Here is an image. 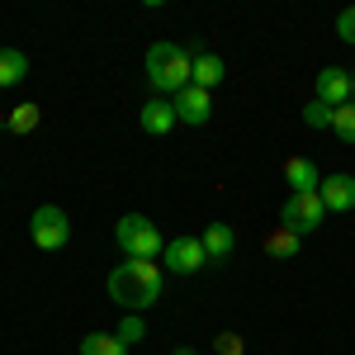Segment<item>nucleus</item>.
<instances>
[{
	"instance_id": "f257e3e1",
	"label": "nucleus",
	"mask_w": 355,
	"mask_h": 355,
	"mask_svg": "<svg viewBox=\"0 0 355 355\" xmlns=\"http://www.w3.org/2000/svg\"><path fill=\"white\" fill-rule=\"evenodd\" d=\"M162 289H166V270L157 261H123V266L110 270V299L123 303L128 313L152 308V303L162 299Z\"/></svg>"
},
{
	"instance_id": "f03ea898",
	"label": "nucleus",
	"mask_w": 355,
	"mask_h": 355,
	"mask_svg": "<svg viewBox=\"0 0 355 355\" xmlns=\"http://www.w3.org/2000/svg\"><path fill=\"white\" fill-rule=\"evenodd\" d=\"M147 85L157 90V95H180L185 85H194V57L180 48V43H152L147 48Z\"/></svg>"
},
{
	"instance_id": "7ed1b4c3",
	"label": "nucleus",
	"mask_w": 355,
	"mask_h": 355,
	"mask_svg": "<svg viewBox=\"0 0 355 355\" xmlns=\"http://www.w3.org/2000/svg\"><path fill=\"white\" fill-rule=\"evenodd\" d=\"M114 242L123 251V261H157L166 251V237L157 232V223L142 218V214H123L114 223Z\"/></svg>"
},
{
	"instance_id": "20e7f679",
	"label": "nucleus",
	"mask_w": 355,
	"mask_h": 355,
	"mask_svg": "<svg viewBox=\"0 0 355 355\" xmlns=\"http://www.w3.org/2000/svg\"><path fill=\"white\" fill-rule=\"evenodd\" d=\"M28 232H33V246L38 251H62V246L71 242V218L57 204H38L33 218H28Z\"/></svg>"
},
{
	"instance_id": "39448f33",
	"label": "nucleus",
	"mask_w": 355,
	"mask_h": 355,
	"mask_svg": "<svg viewBox=\"0 0 355 355\" xmlns=\"http://www.w3.org/2000/svg\"><path fill=\"white\" fill-rule=\"evenodd\" d=\"M322 218H327V204H322V194L308 190V194H289L284 204H279V223L289 227V232H313V227H322Z\"/></svg>"
},
{
	"instance_id": "423d86ee",
	"label": "nucleus",
	"mask_w": 355,
	"mask_h": 355,
	"mask_svg": "<svg viewBox=\"0 0 355 355\" xmlns=\"http://www.w3.org/2000/svg\"><path fill=\"white\" fill-rule=\"evenodd\" d=\"M209 266V256H204V242L199 237H171L166 242V270L171 275H194Z\"/></svg>"
},
{
	"instance_id": "0eeeda50",
	"label": "nucleus",
	"mask_w": 355,
	"mask_h": 355,
	"mask_svg": "<svg viewBox=\"0 0 355 355\" xmlns=\"http://www.w3.org/2000/svg\"><path fill=\"white\" fill-rule=\"evenodd\" d=\"M318 100L331 105V110L351 105V100H355V71H346V67H327V71H318Z\"/></svg>"
},
{
	"instance_id": "6e6552de",
	"label": "nucleus",
	"mask_w": 355,
	"mask_h": 355,
	"mask_svg": "<svg viewBox=\"0 0 355 355\" xmlns=\"http://www.w3.org/2000/svg\"><path fill=\"white\" fill-rule=\"evenodd\" d=\"M171 105H175V119H180V123H194V128H199V123H209V114H214L209 90H199V85H185Z\"/></svg>"
},
{
	"instance_id": "1a4fd4ad",
	"label": "nucleus",
	"mask_w": 355,
	"mask_h": 355,
	"mask_svg": "<svg viewBox=\"0 0 355 355\" xmlns=\"http://www.w3.org/2000/svg\"><path fill=\"white\" fill-rule=\"evenodd\" d=\"M137 123H142V133L162 137V133H171V128H175V123H180V119H175V105H171V100H162V95H157V100H147V105H142V110H137Z\"/></svg>"
},
{
	"instance_id": "9d476101",
	"label": "nucleus",
	"mask_w": 355,
	"mask_h": 355,
	"mask_svg": "<svg viewBox=\"0 0 355 355\" xmlns=\"http://www.w3.org/2000/svg\"><path fill=\"white\" fill-rule=\"evenodd\" d=\"M318 194H322L327 214H346V209H355V175H327Z\"/></svg>"
},
{
	"instance_id": "9b49d317",
	"label": "nucleus",
	"mask_w": 355,
	"mask_h": 355,
	"mask_svg": "<svg viewBox=\"0 0 355 355\" xmlns=\"http://www.w3.org/2000/svg\"><path fill=\"white\" fill-rule=\"evenodd\" d=\"M199 242H204V256H209L214 266H223V261L232 256V246H237V237H232V227H227V223H209Z\"/></svg>"
},
{
	"instance_id": "f8f14e48",
	"label": "nucleus",
	"mask_w": 355,
	"mask_h": 355,
	"mask_svg": "<svg viewBox=\"0 0 355 355\" xmlns=\"http://www.w3.org/2000/svg\"><path fill=\"white\" fill-rule=\"evenodd\" d=\"M284 180H289L294 194H308V190L322 185V180H318V166L308 162V157H289V162H284Z\"/></svg>"
},
{
	"instance_id": "ddd939ff",
	"label": "nucleus",
	"mask_w": 355,
	"mask_h": 355,
	"mask_svg": "<svg viewBox=\"0 0 355 355\" xmlns=\"http://www.w3.org/2000/svg\"><path fill=\"white\" fill-rule=\"evenodd\" d=\"M0 123H5V133H10V137H24V133H33V128L43 123V110H38L33 100H24V105H15V110L5 114Z\"/></svg>"
},
{
	"instance_id": "4468645a",
	"label": "nucleus",
	"mask_w": 355,
	"mask_h": 355,
	"mask_svg": "<svg viewBox=\"0 0 355 355\" xmlns=\"http://www.w3.org/2000/svg\"><path fill=\"white\" fill-rule=\"evenodd\" d=\"M28 76V57L19 48H0V90L5 85H19Z\"/></svg>"
},
{
	"instance_id": "2eb2a0df",
	"label": "nucleus",
	"mask_w": 355,
	"mask_h": 355,
	"mask_svg": "<svg viewBox=\"0 0 355 355\" xmlns=\"http://www.w3.org/2000/svg\"><path fill=\"white\" fill-rule=\"evenodd\" d=\"M223 71H227V67H223L218 53H199L194 57V85H199V90H214V85L223 81Z\"/></svg>"
},
{
	"instance_id": "dca6fc26",
	"label": "nucleus",
	"mask_w": 355,
	"mask_h": 355,
	"mask_svg": "<svg viewBox=\"0 0 355 355\" xmlns=\"http://www.w3.org/2000/svg\"><path fill=\"white\" fill-rule=\"evenodd\" d=\"M299 246H303V237H299V232H289V227H275L270 237H266V251H270L275 261H289V256H299Z\"/></svg>"
},
{
	"instance_id": "f3484780",
	"label": "nucleus",
	"mask_w": 355,
	"mask_h": 355,
	"mask_svg": "<svg viewBox=\"0 0 355 355\" xmlns=\"http://www.w3.org/2000/svg\"><path fill=\"white\" fill-rule=\"evenodd\" d=\"M81 355H128V346H123L114 331H90L81 341Z\"/></svg>"
},
{
	"instance_id": "a211bd4d",
	"label": "nucleus",
	"mask_w": 355,
	"mask_h": 355,
	"mask_svg": "<svg viewBox=\"0 0 355 355\" xmlns=\"http://www.w3.org/2000/svg\"><path fill=\"white\" fill-rule=\"evenodd\" d=\"M331 133L341 137L346 147H355V100L341 105V110H331Z\"/></svg>"
},
{
	"instance_id": "6ab92c4d",
	"label": "nucleus",
	"mask_w": 355,
	"mask_h": 355,
	"mask_svg": "<svg viewBox=\"0 0 355 355\" xmlns=\"http://www.w3.org/2000/svg\"><path fill=\"white\" fill-rule=\"evenodd\" d=\"M303 123H308V128H331V105L308 100V105H303Z\"/></svg>"
},
{
	"instance_id": "aec40b11",
	"label": "nucleus",
	"mask_w": 355,
	"mask_h": 355,
	"mask_svg": "<svg viewBox=\"0 0 355 355\" xmlns=\"http://www.w3.org/2000/svg\"><path fill=\"white\" fill-rule=\"evenodd\" d=\"M114 336H119L123 346H133V341H142V336H147V327H142V318H133V313H128V318L119 322V331H114Z\"/></svg>"
},
{
	"instance_id": "412c9836",
	"label": "nucleus",
	"mask_w": 355,
	"mask_h": 355,
	"mask_svg": "<svg viewBox=\"0 0 355 355\" xmlns=\"http://www.w3.org/2000/svg\"><path fill=\"white\" fill-rule=\"evenodd\" d=\"M214 346H218V355H242V346H246V341L237 336V331H223V336L214 341Z\"/></svg>"
},
{
	"instance_id": "4be33fe9",
	"label": "nucleus",
	"mask_w": 355,
	"mask_h": 355,
	"mask_svg": "<svg viewBox=\"0 0 355 355\" xmlns=\"http://www.w3.org/2000/svg\"><path fill=\"white\" fill-rule=\"evenodd\" d=\"M336 33H341V38H346V43L355 48V10H341V19H336Z\"/></svg>"
},
{
	"instance_id": "5701e85b",
	"label": "nucleus",
	"mask_w": 355,
	"mask_h": 355,
	"mask_svg": "<svg viewBox=\"0 0 355 355\" xmlns=\"http://www.w3.org/2000/svg\"><path fill=\"white\" fill-rule=\"evenodd\" d=\"M175 355H194V351H175Z\"/></svg>"
}]
</instances>
